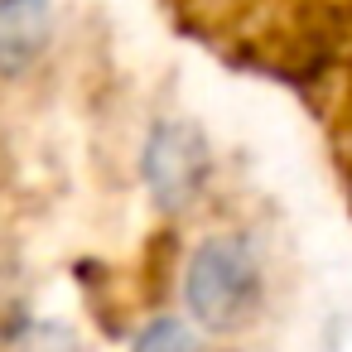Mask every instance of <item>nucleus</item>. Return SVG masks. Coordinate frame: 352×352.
Returning a JSON list of instances; mask_svg holds the SVG:
<instances>
[{"mask_svg":"<svg viewBox=\"0 0 352 352\" xmlns=\"http://www.w3.org/2000/svg\"><path fill=\"white\" fill-rule=\"evenodd\" d=\"M265 304V265L261 251L236 236H208L184 265V309L203 333H241Z\"/></svg>","mask_w":352,"mask_h":352,"instance_id":"1","label":"nucleus"},{"mask_svg":"<svg viewBox=\"0 0 352 352\" xmlns=\"http://www.w3.org/2000/svg\"><path fill=\"white\" fill-rule=\"evenodd\" d=\"M140 179H145V193L160 212H169V217L188 212L212 179L208 135L184 116L155 121V131L145 135V150H140Z\"/></svg>","mask_w":352,"mask_h":352,"instance_id":"2","label":"nucleus"},{"mask_svg":"<svg viewBox=\"0 0 352 352\" xmlns=\"http://www.w3.org/2000/svg\"><path fill=\"white\" fill-rule=\"evenodd\" d=\"M54 44V0H0V78H25Z\"/></svg>","mask_w":352,"mask_h":352,"instance_id":"3","label":"nucleus"},{"mask_svg":"<svg viewBox=\"0 0 352 352\" xmlns=\"http://www.w3.org/2000/svg\"><path fill=\"white\" fill-rule=\"evenodd\" d=\"M131 352H208V342L198 338V328H193V323H184V318H174V314H164V318H150V323L135 333Z\"/></svg>","mask_w":352,"mask_h":352,"instance_id":"4","label":"nucleus"},{"mask_svg":"<svg viewBox=\"0 0 352 352\" xmlns=\"http://www.w3.org/2000/svg\"><path fill=\"white\" fill-rule=\"evenodd\" d=\"M15 352H78V342H73V333L58 328V323H34V328L20 338Z\"/></svg>","mask_w":352,"mask_h":352,"instance_id":"5","label":"nucleus"}]
</instances>
